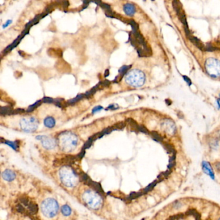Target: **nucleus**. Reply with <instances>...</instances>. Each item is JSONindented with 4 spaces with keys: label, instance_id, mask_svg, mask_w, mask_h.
Masks as SVG:
<instances>
[{
    "label": "nucleus",
    "instance_id": "nucleus-1",
    "mask_svg": "<svg viewBox=\"0 0 220 220\" xmlns=\"http://www.w3.org/2000/svg\"><path fill=\"white\" fill-rule=\"evenodd\" d=\"M59 143L65 151H72L78 144L77 137L71 133H64L59 136Z\"/></svg>",
    "mask_w": 220,
    "mask_h": 220
},
{
    "label": "nucleus",
    "instance_id": "nucleus-2",
    "mask_svg": "<svg viewBox=\"0 0 220 220\" xmlns=\"http://www.w3.org/2000/svg\"><path fill=\"white\" fill-rule=\"evenodd\" d=\"M126 82L130 86L139 87L142 86L145 81L144 73L138 69H133L129 71L125 77Z\"/></svg>",
    "mask_w": 220,
    "mask_h": 220
},
{
    "label": "nucleus",
    "instance_id": "nucleus-3",
    "mask_svg": "<svg viewBox=\"0 0 220 220\" xmlns=\"http://www.w3.org/2000/svg\"><path fill=\"white\" fill-rule=\"evenodd\" d=\"M206 72L214 78L220 77V59L211 56L206 59L205 64Z\"/></svg>",
    "mask_w": 220,
    "mask_h": 220
},
{
    "label": "nucleus",
    "instance_id": "nucleus-4",
    "mask_svg": "<svg viewBox=\"0 0 220 220\" xmlns=\"http://www.w3.org/2000/svg\"><path fill=\"white\" fill-rule=\"evenodd\" d=\"M60 178L61 182L67 187H74L77 183V177L71 168L64 167L60 171Z\"/></svg>",
    "mask_w": 220,
    "mask_h": 220
},
{
    "label": "nucleus",
    "instance_id": "nucleus-5",
    "mask_svg": "<svg viewBox=\"0 0 220 220\" xmlns=\"http://www.w3.org/2000/svg\"><path fill=\"white\" fill-rule=\"evenodd\" d=\"M41 210L45 216L49 218L54 217L58 210V203L54 199H48L43 202Z\"/></svg>",
    "mask_w": 220,
    "mask_h": 220
},
{
    "label": "nucleus",
    "instance_id": "nucleus-6",
    "mask_svg": "<svg viewBox=\"0 0 220 220\" xmlns=\"http://www.w3.org/2000/svg\"><path fill=\"white\" fill-rule=\"evenodd\" d=\"M83 199L85 203L92 209H97L101 205L102 199L95 192L87 191L83 194Z\"/></svg>",
    "mask_w": 220,
    "mask_h": 220
},
{
    "label": "nucleus",
    "instance_id": "nucleus-7",
    "mask_svg": "<svg viewBox=\"0 0 220 220\" xmlns=\"http://www.w3.org/2000/svg\"><path fill=\"white\" fill-rule=\"evenodd\" d=\"M21 129L26 132L34 131L37 127V122L33 117L23 118L20 122Z\"/></svg>",
    "mask_w": 220,
    "mask_h": 220
},
{
    "label": "nucleus",
    "instance_id": "nucleus-8",
    "mask_svg": "<svg viewBox=\"0 0 220 220\" xmlns=\"http://www.w3.org/2000/svg\"><path fill=\"white\" fill-rule=\"evenodd\" d=\"M36 138L37 140H41L43 146L46 149H52L56 145V141L52 138L44 136H37Z\"/></svg>",
    "mask_w": 220,
    "mask_h": 220
},
{
    "label": "nucleus",
    "instance_id": "nucleus-9",
    "mask_svg": "<svg viewBox=\"0 0 220 220\" xmlns=\"http://www.w3.org/2000/svg\"><path fill=\"white\" fill-rule=\"evenodd\" d=\"M85 183H87L88 185H89L91 187H92L94 190L96 191L99 194H104V192L102 189V188L101 187V185H100L99 183H96V182H94V181H92L89 177V178H88L85 181Z\"/></svg>",
    "mask_w": 220,
    "mask_h": 220
},
{
    "label": "nucleus",
    "instance_id": "nucleus-10",
    "mask_svg": "<svg viewBox=\"0 0 220 220\" xmlns=\"http://www.w3.org/2000/svg\"><path fill=\"white\" fill-rule=\"evenodd\" d=\"M123 10H124L125 13L129 16H133L136 12L135 7L133 4H130V3L125 4L123 7Z\"/></svg>",
    "mask_w": 220,
    "mask_h": 220
},
{
    "label": "nucleus",
    "instance_id": "nucleus-11",
    "mask_svg": "<svg viewBox=\"0 0 220 220\" xmlns=\"http://www.w3.org/2000/svg\"><path fill=\"white\" fill-rule=\"evenodd\" d=\"M2 177L4 179L10 181L14 180L16 178V175L14 172H12L10 170H6L2 173Z\"/></svg>",
    "mask_w": 220,
    "mask_h": 220
},
{
    "label": "nucleus",
    "instance_id": "nucleus-12",
    "mask_svg": "<svg viewBox=\"0 0 220 220\" xmlns=\"http://www.w3.org/2000/svg\"><path fill=\"white\" fill-rule=\"evenodd\" d=\"M203 171L206 174L209 175L212 179H214V174L212 168H211L209 163H207L206 161L203 162Z\"/></svg>",
    "mask_w": 220,
    "mask_h": 220
},
{
    "label": "nucleus",
    "instance_id": "nucleus-13",
    "mask_svg": "<svg viewBox=\"0 0 220 220\" xmlns=\"http://www.w3.org/2000/svg\"><path fill=\"white\" fill-rule=\"evenodd\" d=\"M28 215H34L37 212V206L35 203L30 202L29 206L27 207Z\"/></svg>",
    "mask_w": 220,
    "mask_h": 220
},
{
    "label": "nucleus",
    "instance_id": "nucleus-14",
    "mask_svg": "<svg viewBox=\"0 0 220 220\" xmlns=\"http://www.w3.org/2000/svg\"><path fill=\"white\" fill-rule=\"evenodd\" d=\"M45 125L48 127V128H52L54 127L55 125V120L52 117H48V118H47L45 119Z\"/></svg>",
    "mask_w": 220,
    "mask_h": 220
},
{
    "label": "nucleus",
    "instance_id": "nucleus-15",
    "mask_svg": "<svg viewBox=\"0 0 220 220\" xmlns=\"http://www.w3.org/2000/svg\"><path fill=\"white\" fill-rule=\"evenodd\" d=\"M61 212L64 216H69L71 214V209L68 205H65L62 206Z\"/></svg>",
    "mask_w": 220,
    "mask_h": 220
},
{
    "label": "nucleus",
    "instance_id": "nucleus-16",
    "mask_svg": "<svg viewBox=\"0 0 220 220\" xmlns=\"http://www.w3.org/2000/svg\"><path fill=\"white\" fill-rule=\"evenodd\" d=\"M186 214L187 215H190V216H193L195 219H201V216L195 210H188L187 212H186Z\"/></svg>",
    "mask_w": 220,
    "mask_h": 220
},
{
    "label": "nucleus",
    "instance_id": "nucleus-17",
    "mask_svg": "<svg viewBox=\"0 0 220 220\" xmlns=\"http://www.w3.org/2000/svg\"><path fill=\"white\" fill-rule=\"evenodd\" d=\"M12 110L11 106H2L1 107V114H10V112Z\"/></svg>",
    "mask_w": 220,
    "mask_h": 220
},
{
    "label": "nucleus",
    "instance_id": "nucleus-18",
    "mask_svg": "<svg viewBox=\"0 0 220 220\" xmlns=\"http://www.w3.org/2000/svg\"><path fill=\"white\" fill-rule=\"evenodd\" d=\"M159 181L158 180H156L154 182H152V183H150L148 187H147L145 189L143 190V193H147L149 191H151L152 188L154 187V186H156V185L157 184V183H158Z\"/></svg>",
    "mask_w": 220,
    "mask_h": 220
},
{
    "label": "nucleus",
    "instance_id": "nucleus-19",
    "mask_svg": "<svg viewBox=\"0 0 220 220\" xmlns=\"http://www.w3.org/2000/svg\"><path fill=\"white\" fill-rule=\"evenodd\" d=\"M127 121L128 123L130 124V127H131L132 128H133V129H134L138 130V127H139V125H138L136 123V122L134 120H133V119H130H130H127Z\"/></svg>",
    "mask_w": 220,
    "mask_h": 220
},
{
    "label": "nucleus",
    "instance_id": "nucleus-20",
    "mask_svg": "<svg viewBox=\"0 0 220 220\" xmlns=\"http://www.w3.org/2000/svg\"><path fill=\"white\" fill-rule=\"evenodd\" d=\"M143 194V192H132L130 194V196L128 197V198H127V199H130V200H131V199H135V198H137V197H139V196H141V195Z\"/></svg>",
    "mask_w": 220,
    "mask_h": 220
},
{
    "label": "nucleus",
    "instance_id": "nucleus-21",
    "mask_svg": "<svg viewBox=\"0 0 220 220\" xmlns=\"http://www.w3.org/2000/svg\"><path fill=\"white\" fill-rule=\"evenodd\" d=\"M125 127V122H120L115 124L114 126H112L113 130H118V129H122Z\"/></svg>",
    "mask_w": 220,
    "mask_h": 220
},
{
    "label": "nucleus",
    "instance_id": "nucleus-22",
    "mask_svg": "<svg viewBox=\"0 0 220 220\" xmlns=\"http://www.w3.org/2000/svg\"><path fill=\"white\" fill-rule=\"evenodd\" d=\"M152 135L154 139L157 141H161L163 140V137L158 133H156V132H155V131L152 132Z\"/></svg>",
    "mask_w": 220,
    "mask_h": 220
},
{
    "label": "nucleus",
    "instance_id": "nucleus-23",
    "mask_svg": "<svg viewBox=\"0 0 220 220\" xmlns=\"http://www.w3.org/2000/svg\"><path fill=\"white\" fill-rule=\"evenodd\" d=\"M5 143L6 144L9 145H10V147H12V148H13V149H15V150H17V148L19 147L18 143H17V142H12V141H5Z\"/></svg>",
    "mask_w": 220,
    "mask_h": 220
},
{
    "label": "nucleus",
    "instance_id": "nucleus-24",
    "mask_svg": "<svg viewBox=\"0 0 220 220\" xmlns=\"http://www.w3.org/2000/svg\"><path fill=\"white\" fill-rule=\"evenodd\" d=\"M41 102H42V101H38V102H37L36 103H35L34 105L30 106L28 108V109H27V112H30L33 111L36 107H37V106H39V105L41 104Z\"/></svg>",
    "mask_w": 220,
    "mask_h": 220
},
{
    "label": "nucleus",
    "instance_id": "nucleus-25",
    "mask_svg": "<svg viewBox=\"0 0 220 220\" xmlns=\"http://www.w3.org/2000/svg\"><path fill=\"white\" fill-rule=\"evenodd\" d=\"M164 147L168 153H172L173 152H175L174 149H173V147H172V145H171L165 144V145H164Z\"/></svg>",
    "mask_w": 220,
    "mask_h": 220
},
{
    "label": "nucleus",
    "instance_id": "nucleus-26",
    "mask_svg": "<svg viewBox=\"0 0 220 220\" xmlns=\"http://www.w3.org/2000/svg\"><path fill=\"white\" fill-rule=\"evenodd\" d=\"M83 98V95L78 96L76 98L72 99H71V100H69V101L68 102V104H71H71H74V103H75L76 102H77L78 101H79V100L81 99V98Z\"/></svg>",
    "mask_w": 220,
    "mask_h": 220
},
{
    "label": "nucleus",
    "instance_id": "nucleus-27",
    "mask_svg": "<svg viewBox=\"0 0 220 220\" xmlns=\"http://www.w3.org/2000/svg\"><path fill=\"white\" fill-rule=\"evenodd\" d=\"M94 141L92 140V138L91 137H90L89 138V140H88L86 143H85V145H84V149H87V148H89L90 147H91V145H92V143Z\"/></svg>",
    "mask_w": 220,
    "mask_h": 220
},
{
    "label": "nucleus",
    "instance_id": "nucleus-28",
    "mask_svg": "<svg viewBox=\"0 0 220 220\" xmlns=\"http://www.w3.org/2000/svg\"><path fill=\"white\" fill-rule=\"evenodd\" d=\"M42 102H45V103H52V102H54V99H52V98H44L43 99H42Z\"/></svg>",
    "mask_w": 220,
    "mask_h": 220
},
{
    "label": "nucleus",
    "instance_id": "nucleus-29",
    "mask_svg": "<svg viewBox=\"0 0 220 220\" xmlns=\"http://www.w3.org/2000/svg\"><path fill=\"white\" fill-rule=\"evenodd\" d=\"M138 130L141 132V133H145V134H148L149 132L148 130L145 128L143 126H139V127H138Z\"/></svg>",
    "mask_w": 220,
    "mask_h": 220
},
{
    "label": "nucleus",
    "instance_id": "nucleus-30",
    "mask_svg": "<svg viewBox=\"0 0 220 220\" xmlns=\"http://www.w3.org/2000/svg\"><path fill=\"white\" fill-rule=\"evenodd\" d=\"M183 214H179V215H176L174 216H172L170 218L171 219H183Z\"/></svg>",
    "mask_w": 220,
    "mask_h": 220
},
{
    "label": "nucleus",
    "instance_id": "nucleus-31",
    "mask_svg": "<svg viewBox=\"0 0 220 220\" xmlns=\"http://www.w3.org/2000/svg\"><path fill=\"white\" fill-rule=\"evenodd\" d=\"M171 169H168V168L167 171H166L165 172H163V174H164V176H165V178L170 174V173H171Z\"/></svg>",
    "mask_w": 220,
    "mask_h": 220
},
{
    "label": "nucleus",
    "instance_id": "nucleus-32",
    "mask_svg": "<svg viewBox=\"0 0 220 220\" xmlns=\"http://www.w3.org/2000/svg\"><path fill=\"white\" fill-rule=\"evenodd\" d=\"M84 154H85V150H82V151H81L79 154H78V156H77V158H78H78H79V159H81V158H83V157L84 156Z\"/></svg>",
    "mask_w": 220,
    "mask_h": 220
},
{
    "label": "nucleus",
    "instance_id": "nucleus-33",
    "mask_svg": "<svg viewBox=\"0 0 220 220\" xmlns=\"http://www.w3.org/2000/svg\"><path fill=\"white\" fill-rule=\"evenodd\" d=\"M181 206V203L179 202H175L174 203V206L175 207V208H176V209H178V208H179V207Z\"/></svg>",
    "mask_w": 220,
    "mask_h": 220
},
{
    "label": "nucleus",
    "instance_id": "nucleus-34",
    "mask_svg": "<svg viewBox=\"0 0 220 220\" xmlns=\"http://www.w3.org/2000/svg\"><path fill=\"white\" fill-rule=\"evenodd\" d=\"M101 109H102V106H96V108H94L93 110H92V112H98V111H99V110H101Z\"/></svg>",
    "mask_w": 220,
    "mask_h": 220
},
{
    "label": "nucleus",
    "instance_id": "nucleus-35",
    "mask_svg": "<svg viewBox=\"0 0 220 220\" xmlns=\"http://www.w3.org/2000/svg\"><path fill=\"white\" fill-rule=\"evenodd\" d=\"M216 167H217L218 169H220V163H218L217 165H216Z\"/></svg>",
    "mask_w": 220,
    "mask_h": 220
},
{
    "label": "nucleus",
    "instance_id": "nucleus-36",
    "mask_svg": "<svg viewBox=\"0 0 220 220\" xmlns=\"http://www.w3.org/2000/svg\"><path fill=\"white\" fill-rule=\"evenodd\" d=\"M218 105L220 106V99L218 100Z\"/></svg>",
    "mask_w": 220,
    "mask_h": 220
}]
</instances>
